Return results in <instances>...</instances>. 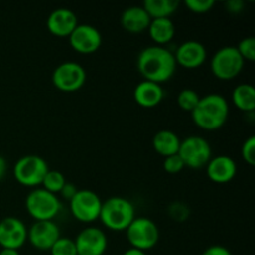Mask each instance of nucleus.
<instances>
[{
	"label": "nucleus",
	"instance_id": "obj_20",
	"mask_svg": "<svg viewBox=\"0 0 255 255\" xmlns=\"http://www.w3.org/2000/svg\"><path fill=\"white\" fill-rule=\"evenodd\" d=\"M149 37L157 46H164L173 40L176 35V26L171 17L163 19H152L148 29Z\"/></svg>",
	"mask_w": 255,
	"mask_h": 255
},
{
	"label": "nucleus",
	"instance_id": "obj_17",
	"mask_svg": "<svg viewBox=\"0 0 255 255\" xmlns=\"http://www.w3.org/2000/svg\"><path fill=\"white\" fill-rule=\"evenodd\" d=\"M77 25L79 20L76 14L67 7L55 9L46 20L47 30L57 37H69Z\"/></svg>",
	"mask_w": 255,
	"mask_h": 255
},
{
	"label": "nucleus",
	"instance_id": "obj_29",
	"mask_svg": "<svg viewBox=\"0 0 255 255\" xmlns=\"http://www.w3.org/2000/svg\"><path fill=\"white\" fill-rule=\"evenodd\" d=\"M186 168L183 161L179 157V154H172V156L164 157L163 159V169L169 174H177Z\"/></svg>",
	"mask_w": 255,
	"mask_h": 255
},
{
	"label": "nucleus",
	"instance_id": "obj_23",
	"mask_svg": "<svg viewBox=\"0 0 255 255\" xmlns=\"http://www.w3.org/2000/svg\"><path fill=\"white\" fill-rule=\"evenodd\" d=\"M179 6L178 0H144L142 7L151 19L171 17Z\"/></svg>",
	"mask_w": 255,
	"mask_h": 255
},
{
	"label": "nucleus",
	"instance_id": "obj_36",
	"mask_svg": "<svg viewBox=\"0 0 255 255\" xmlns=\"http://www.w3.org/2000/svg\"><path fill=\"white\" fill-rule=\"evenodd\" d=\"M122 255H147V254H146V252L139 251V249L129 248V249H127V251H125Z\"/></svg>",
	"mask_w": 255,
	"mask_h": 255
},
{
	"label": "nucleus",
	"instance_id": "obj_4",
	"mask_svg": "<svg viewBox=\"0 0 255 255\" xmlns=\"http://www.w3.org/2000/svg\"><path fill=\"white\" fill-rule=\"evenodd\" d=\"M25 208L35 222L54 221L59 216L62 204L56 194L44 188H35L26 196Z\"/></svg>",
	"mask_w": 255,
	"mask_h": 255
},
{
	"label": "nucleus",
	"instance_id": "obj_3",
	"mask_svg": "<svg viewBox=\"0 0 255 255\" xmlns=\"http://www.w3.org/2000/svg\"><path fill=\"white\" fill-rule=\"evenodd\" d=\"M136 218L134 206L125 197H110L102 202L99 219L112 232H125Z\"/></svg>",
	"mask_w": 255,
	"mask_h": 255
},
{
	"label": "nucleus",
	"instance_id": "obj_6",
	"mask_svg": "<svg viewBox=\"0 0 255 255\" xmlns=\"http://www.w3.org/2000/svg\"><path fill=\"white\" fill-rule=\"evenodd\" d=\"M246 61L236 46H223L217 50L211 59V71L222 81H231L239 76Z\"/></svg>",
	"mask_w": 255,
	"mask_h": 255
},
{
	"label": "nucleus",
	"instance_id": "obj_26",
	"mask_svg": "<svg viewBox=\"0 0 255 255\" xmlns=\"http://www.w3.org/2000/svg\"><path fill=\"white\" fill-rule=\"evenodd\" d=\"M49 252L50 255H77L75 241L69 237H60Z\"/></svg>",
	"mask_w": 255,
	"mask_h": 255
},
{
	"label": "nucleus",
	"instance_id": "obj_22",
	"mask_svg": "<svg viewBox=\"0 0 255 255\" xmlns=\"http://www.w3.org/2000/svg\"><path fill=\"white\" fill-rule=\"evenodd\" d=\"M234 106L243 112L253 114L255 110V89L251 84H239L232 92Z\"/></svg>",
	"mask_w": 255,
	"mask_h": 255
},
{
	"label": "nucleus",
	"instance_id": "obj_33",
	"mask_svg": "<svg viewBox=\"0 0 255 255\" xmlns=\"http://www.w3.org/2000/svg\"><path fill=\"white\" fill-rule=\"evenodd\" d=\"M202 255H232L231 251L223 246H211L202 253Z\"/></svg>",
	"mask_w": 255,
	"mask_h": 255
},
{
	"label": "nucleus",
	"instance_id": "obj_24",
	"mask_svg": "<svg viewBox=\"0 0 255 255\" xmlns=\"http://www.w3.org/2000/svg\"><path fill=\"white\" fill-rule=\"evenodd\" d=\"M66 177L61 172L56 171V169H49L46 176H45L44 181H42L41 186L47 192L57 196L61 192L62 187L66 184Z\"/></svg>",
	"mask_w": 255,
	"mask_h": 255
},
{
	"label": "nucleus",
	"instance_id": "obj_18",
	"mask_svg": "<svg viewBox=\"0 0 255 255\" xmlns=\"http://www.w3.org/2000/svg\"><path fill=\"white\" fill-rule=\"evenodd\" d=\"M164 97V90L162 85L156 82L143 81L138 82L133 90V100L138 106L143 109H152L158 106Z\"/></svg>",
	"mask_w": 255,
	"mask_h": 255
},
{
	"label": "nucleus",
	"instance_id": "obj_11",
	"mask_svg": "<svg viewBox=\"0 0 255 255\" xmlns=\"http://www.w3.org/2000/svg\"><path fill=\"white\" fill-rule=\"evenodd\" d=\"M69 44L74 51L81 55L95 54L102 45V35L97 27L79 24L69 36Z\"/></svg>",
	"mask_w": 255,
	"mask_h": 255
},
{
	"label": "nucleus",
	"instance_id": "obj_35",
	"mask_svg": "<svg viewBox=\"0 0 255 255\" xmlns=\"http://www.w3.org/2000/svg\"><path fill=\"white\" fill-rule=\"evenodd\" d=\"M7 171V163H6V159L4 158L2 156H0V181L5 177Z\"/></svg>",
	"mask_w": 255,
	"mask_h": 255
},
{
	"label": "nucleus",
	"instance_id": "obj_21",
	"mask_svg": "<svg viewBox=\"0 0 255 255\" xmlns=\"http://www.w3.org/2000/svg\"><path fill=\"white\" fill-rule=\"evenodd\" d=\"M153 149L162 157L177 154L181 146V138L171 129H159L152 138Z\"/></svg>",
	"mask_w": 255,
	"mask_h": 255
},
{
	"label": "nucleus",
	"instance_id": "obj_25",
	"mask_svg": "<svg viewBox=\"0 0 255 255\" xmlns=\"http://www.w3.org/2000/svg\"><path fill=\"white\" fill-rule=\"evenodd\" d=\"M201 96L197 94L194 90L192 89H183L179 91L178 96H177V104H178L179 109L184 112H189L191 114L198 105Z\"/></svg>",
	"mask_w": 255,
	"mask_h": 255
},
{
	"label": "nucleus",
	"instance_id": "obj_19",
	"mask_svg": "<svg viewBox=\"0 0 255 255\" xmlns=\"http://www.w3.org/2000/svg\"><path fill=\"white\" fill-rule=\"evenodd\" d=\"M151 16L141 6H129L124 10L121 15V25L124 30L129 34H142L148 29L151 24Z\"/></svg>",
	"mask_w": 255,
	"mask_h": 255
},
{
	"label": "nucleus",
	"instance_id": "obj_31",
	"mask_svg": "<svg viewBox=\"0 0 255 255\" xmlns=\"http://www.w3.org/2000/svg\"><path fill=\"white\" fill-rule=\"evenodd\" d=\"M174 208H169V213H171L172 218L174 221H184L188 217V209L187 207L182 206V204L176 203L173 204Z\"/></svg>",
	"mask_w": 255,
	"mask_h": 255
},
{
	"label": "nucleus",
	"instance_id": "obj_2",
	"mask_svg": "<svg viewBox=\"0 0 255 255\" xmlns=\"http://www.w3.org/2000/svg\"><path fill=\"white\" fill-rule=\"evenodd\" d=\"M194 125L206 131H217L226 125L229 116V104L219 94L201 97L196 109L191 112Z\"/></svg>",
	"mask_w": 255,
	"mask_h": 255
},
{
	"label": "nucleus",
	"instance_id": "obj_34",
	"mask_svg": "<svg viewBox=\"0 0 255 255\" xmlns=\"http://www.w3.org/2000/svg\"><path fill=\"white\" fill-rule=\"evenodd\" d=\"M226 7L232 14H238V12L243 10L244 2L242 0H229V1H227Z\"/></svg>",
	"mask_w": 255,
	"mask_h": 255
},
{
	"label": "nucleus",
	"instance_id": "obj_7",
	"mask_svg": "<svg viewBox=\"0 0 255 255\" xmlns=\"http://www.w3.org/2000/svg\"><path fill=\"white\" fill-rule=\"evenodd\" d=\"M125 232L131 248L139 251H149L154 248L159 241L158 226L147 217H136Z\"/></svg>",
	"mask_w": 255,
	"mask_h": 255
},
{
	"label": "nucleus",
	"instance_id": "obj_16",
	"mask_svg": "<svg viewBox=\"0 0 255 255\" xmlns=\"http://www.w3.org/2000/svg\"><path fill=\"white\" fill-rule=\"evenodd\" d=\"M206 172L208 178L213 183L226 184L233 181L238 172L237 162L232 157L226 154L212 157L206 166Z\"/></svg>",
	"mask_w": 255,
	"mask_h": 255
},
{
	"label": "nucleus",
	"instance_id": "obj_8",
	"mask_svg": "<svg viewBox=\"0 0 255 255\" xmlns=\"http://www.w3.org/2000/svg\"><path fill=\"white\" fill-rule=\"evenodd\" d=\"M87 74L82 65L75 61H65L55 67L51 81L54 86L61 92L72 94L84 87Z\"/></svg>",
	"mask_w": 255,
	"mask_h": 255
},
{
	"label": "nucleus",
	"instance_id": "obj_27",
	"mask_svg": "<svg viewBox=\"0 0 255 255\" xmlns=\"http://www.w3.org/2000/svg\"><path fill=\"white\" fill-rule=\"evenodd\" d=\"M237 50L243 57L244 61L253 62L255 60V37L254 36H247L239 41L237 45Z\"/></svg>",
	"mask_w": 255,
	"mask_h": 255
},
{
	"label": "nucleus",
	"instance_id": "obj_13",
	"mask_svg": "<svg viewBox=\"0 0 255 255\" xmlns=\"http://www.w3.org/2000/svg\"><path fill=\"white\" fill-rule=\"evenodd\" d=\"M74 241L77 255H104L109 246L106 233L97 227L82 229Z\"/></svg>",
	"mask_w": 255,
	"mask_h": 255
},
{
	"label": "nucleus",
	"instance_id": "obj_5",
	"mask_svg": "<svg viewBox=\"0 0 255 255\" xmlns=\"http://www.w3.org/2000/svg\"><path fill=\"white\" fill-rule=\"evenodd\" d=\"M49 169L47 162L42 157L26 154L17 159L12 168V173L17 183L29 188H36L41 186Z\"/></svg>",
	"mask_w": 255,
	"mask_h": 255
},
{
	"label": "nucleus",
	"instance_id": "obj_15",
	"mask_svg": "<svg viewBox=\"0 0 255 255\" xmlns=\"http://www.w3.org/2000/svg\"><path fill=\"white\" fill-rule=\"evenodd\" d=\"M176 64L184 69H198L206 62L207 49L197 40H187L177 47L174 52Z\"/></svg>",
	"mask_w": 255,
	"mask_h": 255
},
{
	"label": "nucleus",
	"instance_id": "obj_1",
	"mask_svg": "<svg viewBox=\"0 0 255 255\" xmlns=\"http://www.w3.org/2000/svg\"><path fill=\"white\" fill-rule=\"evenodd\" d=\"M137 70L147 81L164 84L176 74L177 64L173 52L164 46L144 47L137 57Z\"/></svg>",
	"mask_w": 255,
	"mask_h": 255
},
{
	"label": "nucleus",
	"instance_id": "obj_10",
	"mask_svg": "<svg viewBox=\"0 0 255 255\" xmlns=\"http://www.w3.org/2000/svg\"><path fill=\"white\" fill-rule=\"evenodd\" d=\"M69 204L72 217L81 223L89 224L99 219L102 201L91 189H79Z\"/></svg>",
	"mask_w": 255,
	"mask_h": 255
},
{
	"label": "nucleus",
	"instance_id": "obj_28",
	"mask_svg": "<svg viewBox=\"0 0 255 255\" xmlns=\"http://www.w3.org/2000/svg\"><path fill=\"white\" fill-rule=\"evenodd\" d=\"M187 9L194 14H206L211 11L212 7L216 5L214 0H186L184 1Z\"/></svg>",
	"mask_w": 255,
	"mask_h": 255
},
{
	"label": "nucleus",
	"instance_id": "obj_14",
	"mask_svg": "<svg viewBox=\"0 0 255 255\" xmlns=\"http://www.w3.org/2000/svg\"><path fill=\"white\" fill-rule=\"evenodd\" d=\"M27 241V228L16 217H5L0 221V247L19 251Z\"/></svg>",
	"mask_w": 255,
	"mask_h": 255
},
{
	"label": "nucleus",
	"instance_id": "obj_37",
	"mask_svg": "<svg viewBox=\"0 0 255 255\" xmlns=\"http://www.w3.org/2000/svg\"><path fill=\"white\" fill-rule=\"evenodd\" d=\"M0 255H20V253L19 251H15V249H1Z\"/></svg>",
	"mask_w": 255,
	"mask_h": 255
},
{
	"label": "nucleus",
	"instance_id": "obj_9",
	"mask_svg": "<svg viewBox=\"0 0 255 255\" xmlns=\"http://www.w3.org/2000/svg\"><path fill=\"white\" fill-rule=\"evenodd\" d=\"M178 154L184 166L192 169L203 168L213 157L211 144L202 136H188L181 139Z\"/></svg>",
	"mask_w": 255,
	"mask_h": 255
},
{
	"label": "nucleus",
	"instance_id": "obj_12",
	"mask_svg": "<svg viewBox=\"0 0 255 255\" xmlns=\"http://www.w3.org/2000/svg\"><path fill=\"white\" fill-rule=\"evenodd\" d=\"M61 237L59 226L54 221L34 222L27 228V241L35 249L47 252Z\"/></svg>",
	"mask_w": 255,
	"mask_h": 255
},
{
	"label": "nucleus",
	"instance_id": "obj_32",
	"mask_svg": "<svg viewBox=\"0 0 255 255\" xmlns=\"http://www.w3.org/2000/svg\"><path fill=\"white\" fill-rule=\"evenodd\" d=\"M77 191H79V189H77V187L75 186L74 183H70V182H66V184H65V186L62 187L61 192H60L59 194L62 197V198L65 199V201L70 202L72 199V197H74L75 194H76Z\"/></svg>",
	"mask_w": 255,
	"mask_h": 255
},
{
	"label": "nucleus",
	"instance_id": "obj_30",
	"mask_svg": "<svg viewBox=\"0 0 255 255\" xmlns=\"http://www.w3.org/2000/svg\"><path fill=\"white\" fill-rule=\"evenodd\" d=\"M242 158L244 159L246 163L249 166H254L255 164V136H249L246 141L242 144L241 149Z\"/></svg>",
	"mask_w": 255,
	"mask_h": 255
}]
</instances>
